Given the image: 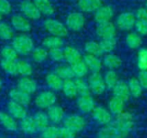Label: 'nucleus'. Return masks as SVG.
Returning a JSON list of instances; mask_svg holds the SVG:
<instances>
[{
	"instance_id": "f257e3e1",
	"label": "nucleus",
	"mask_w": 147,
	"mask_h": 138,
	"mask_svg": "<svg viewBox=\"0 0 147 138\" xmlns=\"http://www.w3.org/2000/svg\"><path fill=\"white\" fill-rule=\"evenodd\" d=\"M112 124L123 138H126L133 131L134 126V120L131 113L123 111L120 115L116 116L115 120Z\"/></svg>"
},
{
	"instance_id": "f03ea898",
	"label": "nucleus",
	"mask_w": 147,
	"mask_h": 138,
	"mask_svg": "<svg viewBox=\"0 0 147 138\" xmlns=\"http://www.w3.org/2000/svg\"><path fill=\"white\" fill-rule=\"evenodd\" d=\"M11 46L16 51V53L21 55H27L32 53L33 49L34 48V41L31 37L24 34L14 36L12 39Z\"/></svg>"
},
{
	"instance_id": "7ed1b4c3",
	"label": "nucleus",
	"mask_w": 147,
	"mask_h": 138,
	"mask_svg": "<svg viewBox=\"0 0 147 138\" xmlns=\"http://www.w3.org/2000/svg\"><path fill=\"white\" fill-rule=\"evenodd\" d=\"M56 102L57 96L55 92L51 90H46L39 92L34 99L35 105L41 111L48 110L50 107L56 105Z\"/></svg>"
},
{
	"instance_id": "20e7f679",
	"label": "nucleus",
	"mask_w": 147,
	"mask_h": 138,
	"mask_svg": "<svg viewBox=\"0 0 147 138\" xmlns=\"http://www.w3.org/2000/svg\"><path fill=\"white\" fill-rule=\"evenodd\" d=\"M44 27L46 30L51 35L53 36L64 38L68 35V29L66 28V26L56 19H53V18L47 19L44 22Z\"/></svg>"
},
{
	"instance_id": "39448f33",
	"label": "nucleus",
	"mask_w": 147,
	"mask_h": 138,
	"mask_svg": "<svg viewBox=\"0 0 147 138\" xmlns=\"http://www.w3.org/2000/svg\"><path fill=\"white\" fill-rule=\"evenodd\" d=\"M63 126L71 130L75 133L82 131L86 126V121L84 117L78 114H71L65 118Z\"/></svg>"
},
{
	"instance_id": "423d86ee",
	"label": "nucleus",
	"mask_w": 147,
	"mask_h": 138,
	"mask_svg": "<svg viewBox=\"0 0 147 138\" xmlns=\"http://www.w3.org/2000/svg\"><path fill=\"white\" fill-rule=\"evenodd\" d=\"M87 82L90 86V93L97 96L102 95L107 88L104 79L99 73H92V74L89 77Z\"/></svg>"
},
{
	"instance_id": "0eeeda50",
	"label": "nucleus",
	"mask_w": 147,
	"mask_h": 138,
	"mask_svg": "<svg viewBox=\"0 0 147 138\" xmlns=\"http://www.w3.org/2000/svg\"><path fill=\"white\" fill-rule=\"evenodd\" d=\"M20 10L26 18L31 20H38L40 18L41 14L34 3V2L30 0H23L21 2L19 5Z\"/></svg>"
},
{
	"instance_id": "6e6552de",
	"label": "nucleus",
	"mask_w": 147,
	"mask_h": 138,
	"mask_svg": "<svg viewBox=\"0 0 147 138\" xmlns=\"http://www.w3.org/2000/svg\"><path fill=\"white\" fill-rule=\"evenodd\" d=\"M85 23V17L81 12H72L68 15L65 26L68 29L72 31L81 30Z\"/></svg>"
},
{
	"instance_id": "1a4fd4ad",
	"label": "nucleus",
	"mask_w": 147,
	"mask_h": 138,
	"mask_svg": "<svg viewBox=\"0 0 147 138\" xmlns=\"http://www.w3.org/2000/svg\"><path fill=\"white\" fill-rule=\"evenodd\" d=\"M92 118L100 125L106 126L108 124H110L113 120V115L110 113V111L102 106L96 107L93 111L91 112Z\"/></svg>"
},
{
	"instance_id": "9d476101",
	"label": "nucleus",
	"mask_w": 147,
	"mask_h": 138,
	"mask_svg": "<svg viewBox=\"0 0 147 138\" xmlns=\"http://www.w3.org/2000/svg\"><path fill=\"white\" fill-rule=\"evenodd\" d=\"M11 22V26L16 31L22 32V33H26L31 30V23L28 21V18H26L24 16L16 14L13 15L10 19Z\"/></svg>"
},
{
	"instance_id": "9b49d317",
	"label": "nucleus",
	"mask_w": 147,
	"mask_h": 138,
	"mask_svg": "<svg viewBox=\"0 0 147 138\" xmlns=\"http://www.w3.org/2000/svg\"><path fill=\"white\" fill-rule=\"evenodd\" d=\"M136 22V17L132 12H124L121 14L117 20L116 23L120 29L122 30H129L133 29Z\"/></svg>"
},
{
	"instance_id": "f8f14e48",
	"label": "nucleus",
	"mask_w": 147,
	"mask_h": 138,
	"mask_svg": "<svg viewBox=\"0 0 147 138\" xmlns=\"http://www.w3.org/2000/svg\"><path fill=\"white\" fill-rule=\"evenodd\" d=\"M9 97L11 101L18 103L23 106H28L31 102V95L16 87L12 88L9 92Z\"/></svg>"
},
{
	"instance_id": "ddd939ff",
	"label": "nucleus",
	"mask_w": 147,
	"mask_h": 138,
	"mask_svg": "<svg viewBox=\"0 0 147 138\" xmlns=\"http://www.w3.org/2000/svg\"><path fill=\"white\" fill-rule=\"evenodd\" d=\"M78 110L83 113H91L96 108V102L93 97L90 95L79 96L77 101Z\"/></svg>"
},
{
	"instance_id": "4468645a",
	"label": "nucleus",
	"mask_w": 147,
	"mask_h": 138,
	"mask_svg": "<svg viewBox=\"0 0 147 138\" xmlns=\"http://www.w3.org/2000/svg\"><path fill=\"white\" fill-rule=\"evenodd\" d=\"M7 111H8V113L17 121L18 120L20 121L22 118H24L26 116H28L25 106L11 100L7 105Z\"/></svg>"
},
{
	"instance_id": "2eb2a0df",
	"label": "nucleus",
	"mask_w": 147,
	"mask_h": 138,
	"mask_svg": "<svg viewBox=\"0 0 147 138\" xmlns=\"http://www.w3.org/2000/svg\"><path fill=\"white\" fill-rule=\"evenodd\" d=\"M16 87L21 89L22 91L32 95L36 92L37 88H38V84L34 80H33L29 77H22L21 79L18 80Z\"/></svg>"
},
{
	"instance_id": "dca6fc26",
	"label": "nucleus",
	"mask_w": 147,
	"mask_h": 138,
	"mask_svg": "<svg viewBox=\"0 0 147 138\" xmlns=\"http://www.w3.org/2000/svg\"><path fill=\"white\" fill-rule=\"evenodd\" d=\"M47 114L48 116L50 123H52L54 125H57L62 123L65 118L64 109L61 106L57 105H54L53 106L50 107L47 110Z\"/></svg>"
},
{
	"instance_id": "f3484780",
	"label": "nucleus",
	"mask_w": 147,
	"mask_h": 138,
	"mask_svg": "<svg viewBox=\"0 0 147 138\" xmlns=\"http://www.w3.org/2000/svg\"><path fill=\"white\" fill-rule=\"evenodd\" d=\"M0 124L9 131H16L19 129V123L8 112L0 111Z\"/></svg>"
},
{
	"instance_id": "a211bd4d",
	"label": "nucleus",
	"mask_w": 147,
	"mask_h": 138,
	"mask_svg": "<svg viewBox=\"0 0 147 138\" xmlns=\"http://www.w3.org/2000/svg\"><path fill=\"white\" fill-rule=\"evenodd\" d=\"M96 34L102 39L113 38L115 35V27L110 22L100 23L96 27Z\"/></svg>"
},
{
	"instance_id": "6ab92c4d",
	"label": "nucleus",
	"mask_w": 147,
	"mask_h": 138,
	"mask_svg": "<svg viewBox=\"0 0 147 138\" xmlns=\"http://www.w3.org/2000/svg\"><path fill=\"white\" fill-rule=\"evenodd\" d=\"M114 15L113 9L110 6H101L96 11H95V20L98 24L108 22L110 21Z\"/></svg>"
},
{
	"instance_id": "aec40b11",
	"label": "nucleus",
	"mask_w": 147,
	"mask_h": 138,
	"mask_svg": "<svg viewBox=\"0 0 147 138\" xmlns=\"http://www.w3.org/2000/svg\"><path fill=\"white\" fill-rule=\"evenodd\" d=\"M45 80H46L47 86H48V88L51 91H53V92L61 91L64 80L59 75H57L55 73H47L46 75Z\"/></svg>"
},
{
	"instance_id": "412c9836",
	"label": "nucleus",
	"mask_w": 147,
	"mask_h": 138,
	"mask_svg": "<svg viewBox=\"0 0 147 138\" xmlns=\"http://www.w3.org/2000/svg\"><path fill=\"white\" fill-rule=\"evenodd\" d=\"M19 128L23 133H25L27 135H33L36 131H38L35 123H34V118L31 116H26L24 118L20 120Z\"/></svg>"
},
{
	"instance_id": "4be33fe9",
	"label": "nucleus",
	"mask_w": 147,
	"mask_h": 138,
	"mask_svg": "<svg viewBox=\"0 0 147 138\" xmlns=\"http://www.w3.org/2000/svg\"><path fill=\"white\" fill-rule=\"evenodd\" d=\"M113 90V94L115 97H117L123 101H127L130 99V92L128 86L126 82L124 81H119L116 86L112 89Z\"/></svg>"
},
{
	"instance_id": "5701e85b",
	"label": "nucleus",
	"mask_w": 147,
	"mask_h": 138,
	"mask_svg": "<svg viewBox=\"0 0 147 138\" xmlns=\"http://www.w3.org/2000/svg\"><path fill=\"white\" fill-rule=\"evenodd\" d=\"M63 51H64V60L71 66L82 61V55L80 52L75 48L66 47L63 49Z\"/></svg>"
},
{
	"instance_id": "b1692460",
	"label": "nucleus",
	"mask_w": 147,
	"mask_h": 138,
	"mask_svg": "<svg viewBox=\"0 0 147 138\" xmlns=\"http://www.w3.org/2000/svg\"><path fill=\"white\" fill-rule=\"evenodd\" d=\"M96 138H123L117 129L111 123L102 127L96 134Z\"/></svg>"
},
{
	"instance_id": "393cba45",
	"label": "nucleus",
	"mask_w": 147,
	"mask_h": 138,
	"mask_svg": "<svg viewBox=\"0 0 147 138\" xmlns=\"http://www.w3.org/2000/svg\"><path fill=\"white\" fill-rule=\"evenodd\" d=\"M78 6L84 12L96 11L102 6L101 0H78Z\"/></svg>"
},
{
	"instance_id": "a878e982",
	"label": "nucleus",
	"mask_w": 147,
	"mask_h": 138,
	"mask_svg": "<svg viewBox=\"0 0 147 138\" xmlns=\"http://www.w3.org/2000/svg\"><path fill=\"white\" fill-rule=\"evenodd\" d=\"M108 108H109L108 110L110 111V113L112 115L118 116V115H120L121 113H122L124 111L125 101H123L122 99L114 96L109 100V105H108Z\"/></svg>"
},
{
	"instance_id": "bb28decb",
	"label": "nucleus",
	"mask_w": 147,
	"mask_h": 138,
	"mask_svg": "<svg viewBox=\"0 0 147 138\" xmlns=\"http://www.w3.org/2000/svg\"><path fill=\"white\" fill-rule=\"evenodd\" d=\"M34 3L42 15L49 16L53 15L55 12L53 5L49 0H34Z\"/></svg>"
},
{
	"instance_id": "cd10ccee",
	"label": "nucleus",
	"mask_w": 147,
	"mask_h": 138,
	"mask_svg": "<svg viewBox=\"0 0 147 138\" xmlns=\"http://www.w3.org/2000/svg\"><path fill=\"white\" fill-rule=\"evenodd\" d=\"M84 61L88 67V69L90 70L92 73H99L102 69V64L97 56L86 54L84 57Z\"/></svg>"
},
{
	"instance_id": "c85d7f7f",
	"label": "nucleus",
	"mask_w": 147,
	"mask_h": 138,
	"mask_svg": "<svg viewBox=\"0 0 147 138\" xmlns=\"http://www.w3.org/2000/svg\"><path fill=\"white\" fill-rule=\"evenodd\" d=\"M33 118H34L37 131H43L45 128H47L48 125H50V121H49L48 116H47V112H45L43 111H40L36 112Z\"/></svg>"
},
{
	"instance_id": "c756f323",
	"label": "nucleus",
	"mask_w": 147,
	"mask_h": 138,
	"mask_svg": "<svg viewBox=\"0 0 147 138\" xmlns=\"http://www.w3.org/2000/svg\"><path fill=\"white\" fill-rule=\"evenodd\" d=\"M122 64L121 58L115 54H107L103 58V65L109 70H115L119 68Z\"/></svg>"
},
{
	"instance_id": "7c9ffc66",
	"label": "nucleus",
	"mask_w": 147,
	"mask_h": 138,
	"mask_svg": "<svg viewBox=\"0 0 147 138\" xmlns=\"http://www.w3.org/2000/svg\"><path fill=\"white\" fill-rule=\"evenodd\" d=\"M43 47L47 49H53V48H60L64 45V41L62 38L57 36H47L42 41Z\"/></svg>"
},
{
	"instance_id": "2f4dec72",
	"label": "nucleus",
	"mask_w": 147,
	"mask_h": 138,
	"mask_svg": "<svg viewBox=\"0 0 147 138\" xmlns=\"http://www.w3.org/2000/svg\"><path fill=\"white\" fill-rule=\"evenodd\" d=\"M61 91H62L63 94L66 98H68V99H73V98H75L78 95L76 86H75V82L72 80H64Z\"/></svg>"
},
{
	"instance_id": "473e14b6",
	"label": "nucleus",
	"mask_w": 147,
	"mask_h": 138,
	"mask_svg": "<svg viewBox=\"0 0 147 138\" xmlns=\"http://www.w3.org/2000/svg\"><path fill=\"white\" fill-rule=\"evenodd\" d=\"M57 75H59L63 80H69L75 78L74 73L72 72L71 67L68 65H59L57 67L54 72Z\"/></svg>"
},
{
	"instance_id": "72a5a7b5",
	"label": "nucleus",
	"mask_w": 147,
	"mask_h": 138,
	"mask_svg": "<svg viewBox=\"0 0 147 138\" xmlns=\"http://www.w3.org/2000/svg\"><path fill=\"white\" fill-rule=\"evenodd\" d=\"M1 68L4 73L9 75H17V61H9V60H2L0 62Z\"/></svg>"
},
{
	"instance_id": "f704fd0d",
	"label": "nucleus",
	"mask_w": 147,
	"mask_h": 138,
	"mask_svg": "<svg viewBox=\"0 0 147 138\" xmlns=\"http://www.w3.org/2000/svg\"><path fill=\"white\" fill-rule=\"evenodd\" d=\"M32 59L36 63H42L44 62L48 57V51L44 47H38L34 48L31 53Z\"/></svg>"
},
{
	"instance_id": "c9c22d12",
	"label": "nucleus",
	"mask_w": 147,
	"mask_h": 138,
	"mask_svg": "<svg viewBox=\"0 0 147 138\" xmlns=\"http://www.w3.org/2000/svg\"><path fill=\"white\" fill-rule=\"evenodd\" d=\"M127 86H128L131 96H133L134 98H136V99L140 98L141 96L142 92H143V88H142L140 83L139 82L138 79H135V78L130 79Z\"/></svg>"
},
{
	"instance_id": "e433bc0d",
	"label": "nucleus",
	"mask_w": 147,
	"mask_h": 138,
	"mask_svg": "<svg viewBox=\"0 0 147 138\" xmlns=\"http://www.w3.org/2000/svg\"><path fill=\"white\" fill-rule=\"evenodd\" d=\"M17 73L22 77H30L33 73V67L26 61H17Z\"/></svg>"
},
{
	"instance_id": "4c0bfd02",
	"label": "nucleus",
	"mask_w": 147,
	"mask_h": 138,
	"mask_svg": "<svg viewBox=\"0 0 147 138\" xmlns=\"http://www.w3.org/2000/svg\"><path fill=\"white\" fill-rule=\"evenodd\" d=\"M71 67L72 72L74 73V76L76 78H79V79H83L87 74V73L89 71L88 67L86 66L84 60L71 65Z\"/></svg>"
},
{
	"instance_id": "58836bf2",
	"label": "nucleus",
	"mask_w": 147,
	"mask_h": 138,
	"mask_svg": "<svg viewBox=\"0 0 147 138\" xmlns=\"http://www.w3.org/2000/svg\"><path fill=\"white\" fill-rule=\"evenodd\" d=\"M103 79H104L105 85L109 89H113L116 86V84L120 81L119 76L115 70H109L108 72H106Z\"/></svg>"
},
{
	"instance_id": "ea45409f",
	"label": "nucleus",
	"mask_w": 147,
	"mask_h": 138,
	"mask_svg": "<svg viewBox=\"0 0 147 138\" xmlns=\"http://www.w3.org/2000/svg\"><path fill=\"white\" fill-rule=\"evenodd\" d=\"M14 37V29L11 25L6 22H0V39L9 41Z\"/></svg>"
},
{
	"instance_id": "a19ab883",
	"label": "nucleus",
	"mask_w": 147,
	"mask_h": 138,
	"mask_svg": "<svg viewBox=\"0 0 147 138\" xmlns=\"http://www.w3.org/2000/svg\"><path fill=\"white\" fill-rule=\"evenodd\" d=\"M74 82H75L77 92H78V94L79 96H84V95H90V90L89 84L84 79L77 78L74 80Z\"/></svg>"
},
{
	"instance_id": "79ce46f5",
	"label": "nucleus",
	"mask_w": 147,
	"mask_h": 138,
	"mask_svg": "<svg viewBox=\"0 0 147 138\" xmlns=\"http://www.w3.org/2000/svg\"><path fill=\"white\" fill-rule=\"evenodd\" d=\"M84 49L87 54H90V55H94L97 57L102 55L103 53L101 48L100 44L96 41H88L84 46Z\"/></svg>"
},
{
	"instance_id": "37998d69",
	"label": "nucleus",
	"mask_w": 147,
	"mask_h": 138,
	"mask_svg": "<svg viewBox=\"0 0 147 138\" xmlns=\"http://www.w3.org/2000/svg\"><path fill=\"white\" fill-rule=\"evenodd\" d=\"M126 42H127V45L130 48L135 49V48H140L141 46L142 39L138 34L130 33L129 35H127V36L126 38Z\"/></svg>"
},
{
	"instance_id": "c03bdc74",
	"label": "nucleus",
	"mask_w": 147,
	"mask_h": 138,
	"mask_svg": "<svg viewBox=\"0 0 147 138\" xmlns=\"http://www.w3.org/2000/svg\"><path fill=\"white\" fill-rule=\"evenodd\" d=\"M1 56L3 60L9 61H16L18 58V54L13 48L12 46H5L1 49Z\"/></svg>"
},
{
	"instance_id": "a18cd8bd",
	"label": "nucleus",
	"mask_w": 147,
	"mask_h": 138,
	"mask_svg": "<svg viewBox=\"0 0 147 138\" xmlns=\"http://www.w3.org/2000/svg\"><path fill=\"white\" fill-rule=\"evenodd\" d=\"M40 133H41L40 138H59V127L54 124L48 125L47 128L41 131Z\"/></svg>"
},
{
	"instance_id": "49530a36",
	"label": "nucleus",
	"mask_w": 147,
	"mask_h": 138,
	"mask_svg": "<svg viewBox=\"0 0 147 138\" xmlns=\"http://www.w3.org/2000/svg\"><path fill=\"white\" fill-rule=\"evenodd\" d=\"M116 42L117 41H116L115 37H113V38H109V39H102L99 44L103 53H110L115 49L116 46Z\"/></svg>"
},
{
	"instance_id": "de8ad7c7",
	"label": "nucleus",
	"mask_w": 147,
	"mask_h": 138,
	"mask_svg": "<svg viewBox=\"0 0 147 138\" xmlns=\"http://www.w3.org/2000/svg\"><path fill=\"white\" fill-rule=\"evenodd\" d=\"M138 67L140 71H147V48H141L139 51Z\"/></svg>"
},
{
	"instance_id": "09e8293b",
	"label": "nucleus",
	"mask_w": 147,
	"mask_h": 138,
	"mask_svg": "<svg viewBox=\"0 0 147 138\" xmlns=\"http://www.w3.org/2000/svg\"><path fill=\"white\" fill-rule=\"evenodd\" d=\"M48 57L55 62H60L64 60V51L61 48L50 49L48 51Z\"/></svg>"
},
{
	"instance_id": "8fccbe9b",
	"label": "nucleus",
	"mask_w": 147,
	"mask_h": 138,
	"mask_svg": "<svg viewBox=\"0 0 147 138\" xmlns=\"http://www.w3.org/2000/svg\"><path fill=\"white\" fill-rule=\"evenodd\" d=\"M77 133L72 131L71 130L62 126L59 127V138H75Z\"/></svg>"
},
{
	"instance_id": "3c124183",
	"label": "nucleus",
	"mask_w": 147,
	"mask_h": 138,
	"mask_svg": "<svg viewBox=\"0 0 147 138\" xmlns=\"http://www.w3.org/2000/svg\"><path fill=\"white\" fill-rule=\"evenodd\" d=\"M11 11V4L8 0H0V14L8 15Z\"/></svg>"
},
{
	"instance_id": "603ef678",
	"label": "nucleus",
	"mask_w": 147,
	"mask_h": 138,
	"mask_svg": "<svg viewBox=\"0 0 147 138\" xmlns=\"http://www.w3.org/2000/svg\"><path fill=\"white\" fill-rule=\"evenodd\" d=\"M136 30L140 34V35H147V22H142L136 20L135 25H134Z\"/></svg>"
},
{
	"instance_id": "864d4df0",
	"label": "nucleus",
	"mask_w": 147,
	"mask_h": 138,
	"mask_svg": "<svg viewBox=\"0 0 147 138\" xmlns=\"http://www.w3.org/2000/svg\"><path fill=\"white\" fill-rule=\"evenodd\" d=\"M138 80L143 89L147 90V71H140L138 75Z\"/></svg>"
},
{
	"instance_id": "5fc2aeb1",
	"label": "nucleus",
	"mask_w": 147,
	"mask_h": 138,
	"mask_svg": "<svg viewBox=\"0 0 147 138\" xmlns=\"http://www.w3.org/2000/svg\"><path fill=\"white\" fill-rule=\"evenodd\" d=\"M135 17L139 21L146 22H147V10L145 8H140L137 10Z\"/></svg>"
},
{
	"instance_id": "6e6d98bb",
	"label": "nucleus",
	"mask_w": 147,
	"mask_h": 138,
	"mask_svg": "<svg viewBox=\"0 0 147 138\" xmlns=\"http://www.w3.org/2000/svg\"><path fill=\"white\" fill-rule=\"evenodd\" d=\"M2 88H3V83H2V80L0 79V92L2 91Z\"/></svg>"
},
{
	"instance_id": "4d7b16f0",
	"label": "nucleus",
	"mask_w": 147,
	"mask_h": 138,
	"mask_svg": "<svg viewBox=\"0 0 147 138\" xmlns=\"http://www.w3.org/2000/svg\"><path fill=\"white\" fill-rule=\"evenodd\" d=\"M1 20H2V15L0 14V22H1Z\"/></svg>"
},
{
	"instance_id": "13d9d810",
	"label": "nucleus",
	"mask_w": 147,
	"mask_h": 138,
	"mask_svg": "<svg viewBox=\"0 0 147 138\" xmlns=\"http://www.w3.org/2000/svg\"><path fill=\"white\" fill-rule=\"evenodd\" d=\"M146 10H147V1H146Z\"/></svg>"
},
{
	"instance_id": "bf43d9fd",
	"label": "nucleus",
	"mask_w": 147,
	"mask_h": 138,
	"mask_svg": "<svg viewBox=\"0 0 147 138\" xmlns=\"http://www.w3.org/2000/svg\"><path fill=\"white\" fill-rule=\"evenodd\" d=\"M0 138H5V137H0Z\"/></svg>"
}]
</instances>
